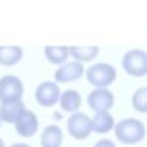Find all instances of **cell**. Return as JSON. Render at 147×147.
<instances>
[{
    "instance_id": "cell-11",
    "label": "cell",
    "mask_w": 147,
    "mask_h": 147,
    "mask_svg": "<svg viewBox=\"0 0 147 147\" xmlns=\"http://www.w3.org/2000/svg\"><path fill=\"white\" fill-rule=\"evenodd\" d=\"M63 141L60 127L57 125H48L41 133V147H60Z\"/></svg>"
},
{
    "instance_id": "cell-19",
    "label": "cell",
    "mask_w": 147,
    "mask_h": 147,
    "mask_svg": "<svg viewBox=\"0 0 147 147\" xmlns=\"http://www.w3.org/2000/svg\"><path fill=\"white\" fill-rule=\"evenodd\" d=\"M10 147H32V146H29V144H24V142H18V144H13V146H10Z\"/></svg>"
},
{
    "instance_id": "cell-16",
    "label": "cell",
    "mask_w": 147,
    "mask_h": 147,
    "mask_svg": "<svg viewBox=\"0 0 147 147\" xmlns=\"http://www.w3.org/2000/svg\"><path fill=\"white\" fill-rule=\"evenodd\" d=\"M45 55L51 63L63 65L68 59V48H65V46H46Z\"/></svg>"
},
{
    "instance_id": "cell-5",
    "label": "cell",
    "mask_w": 147,
    "mask_h": 147,
    "mask_svg": "<svg viewBox=\"0 0 147 147\" xmlns=\"http://www.w3.org/2000/svg\"><path fill=\"white\" fill-rule=\"evenodd\" d=\"M67 127H68V133L74 139H86L92 133V119L84 112L78 111L68 117Z\"/></svg>"
},
{
    "instance_id": "cell-3",
    "label": "cell",
    "mask_w": 147,
    "mask_h": 147,
    "mask_svg": "<svg viewBox=\"0 0 147 147\" xmlns=\"http://www.w3.org/2000/svg\"><path fill=\"white\" fill-rule=\"evenodd\" d=\"M24 86L18 76L8 74L0 79V101L2 105L8 103H16L22 100Z\"/></svg>"
},
{
    "instance_id": "cell-12",
    "label": "cell",
    "mask_w": 147,
    "mask_h": 147,
    "mask_svg": "<svg viewBox=\"0 0 147 147\" xmlns=\"http://www.w3.org/2000/svg\"><path fill=\"white\" fill-rule=\"evenodd\" d=\"M60 108L63 109L65 112H78L81 103H82V98H81V93L76 92V90H65L63 93H60Z\"/></svg>"
},
{
    "instance_id": "cell-10",
    "label": "cell",
    "mask_w": 147,
    "mask_h": 147,
    "mask_svg": "<svg viewBox=\"0 0 147 147\" xmlns=\"http://www.w3.org/2000/svg\"><path fill=\"white\" fill-rule=\"evenodd\" d=\"M26 109L24 101H16V103H8V105H0V122L3 120L7 123H14L21 112Z\"/></svg>"
},
{
    "instance_id": "cell-2",
    "label": "cell",
    "mask_w": 147,
    "mask_h": 147,
    "mask_svg": "<svg viewBox=\"0 0 147 147\" xmlns=\"http://www.w3.org/2000/svg\"><path fill=\"white\" fill-rule=\"evenodd\" d=\"M87 81L96 89H105L115 81V68L109 63H95L86 71Z\"/></svg>"
},
{
    "instance_id": "cell-17",
    "label": "cell",
    "mask_w": 147,
    "mask_h": 147,
    "mask_svg": "<svg viewBox=\"0 0 147 147\" xmlns=\"http://www.w3.org/2000/svg\"><path fill=\"white\" fill-rule=\"evenodd\" d=\"M131 103H133V108L138 112H146L147 111V87L138 89L134 92L133 98H131Z\"/></svg>"
},
{
    "instance_id": "cell-9",
    "label": "cell",
    "mask_w": 147,
    "mask_h": 147,
    "mask_svg": "<svg viewBox=\"0 0 147 147\" xmlns=\"http://www.w3.org/2000/svg\"><path fill=\"white\" fill-rule=\"evenodd\" d=\"M14 125H16L18 134H21L22 138H30L38 131V117L32 111L24 109L18 120L14 122Z\"/></svg>"
},
{
    "instance_id": "cell-14",
    "label": "cell",
    "mask_w": 147,
    "mask_h": 147,
    "mask_svg": "<svg viewBox=\"0 0 147 147\" xmlns=\"http://www.w3.org/2000/svg\"><path fill=\"white\" fill-rule=\"evenodd\" d=\"M114 128V117L109 112H95L92 119V131L105 134Z\"/></svg>"
},
{
    "instance_id": "cell-15",
    "label": "cell",
    "mask_w": 147,
    "mask_h": 147,
    "mask_svg": "<svg viewBox=\"0 0 147 147\" xmlns=\"http://www.w3.org/2000/svg\"><path fill=\"white\" fill-rule=\"evenodd\" d=\"M22 48L19 46H0V65H16L22 59Z\"/></svg>"
},
{
    "instance_id": "cell-7",
    "label": "cell",
    "mask_w": 147,
    "mask_h": 147,
    "mask_svg": "<svg viewBox=\"0 0 147 147\" xmlns=\"http://www.w3.org/2000/svg\"><path fill=\"white\" fill-rule=\"evenodd\" d=\"M60 98V89L55 82L52 81H45L41 82L35 90V100L38 101V105L46 106V108H51Z\"/></svg>"
},
{
    "instance_id": "cell-18",
    "label": "cell",
    "mask_w": 147,
    "mask_h": 147,
    "mask_svg": "<svg viewBox=\"0 0 147 147\" xmlns=\"http://www.w3.org/2000/svg\"><path fill=\"white\" fill-rule=\"evenodd\" d=\"M93 147H115V144L112 142V141H109V139H100Z\"/></svg>"
},
{
    "instance_id": "cell-8",
    "label": "cell",
    "mask_w": 147,
    "mask_h": 147,
    "mask_svg": "<svg viewBox=\"0 0 147 147\" xmlns=\"http://www.w3.org/2000/svg\"><path fill=\"white\" fill-rule=\"evenodd\" d=\"M84 74V67L79 62H68V63H63L55 70L54 78H55V84H67L71 82V81H78L81 76Z\"/></svg>"
},
{
    "instance_id": "cell-21",
    "label": "cell",
    "mask_w": 147,
    "mask_h": 147,
    "mask_svg": "<svg viewBox=\"0 0 147 147\" xmlns=\"http://www.w3.org/2000/svg\"><path fill=\"white\" fill-rule=\"evenodd\" d=\"M0 123H2V122H0Z\"/></svg>"
},
{
    "instance_id": "cell-20",
    "label": "cell",
    "mask_w": 147,
    "mask_h": 147,
    "mask_svg": "<svg viewBox=\"0 0 147 147\" xmlns=\"http://www.w3.org/2000/svg\"><path fill=\"white\" fill-rule=\"evenodd\" d=\"M0 147H5V142H3V139H0Z\"/></svg>"
},
{
    "instance_id": "cell-13",
    "label": "cell",
    "mask_w": 147,
    "mask_h": 147,
    "mask_svg": "<svg viewBox=\"0 0 147 147\" xmlns=\"http://www.w3.org/2000/svg\"><path fill=\"white\" fill-rule=\"evenodd\" d=\"M98 46H71L68 48V55L76 59V62H90L98 55Z\"/></svg>"
},
{
    "instance_id": "cell-6",
    "label": "cell",
    "mask_w": 147,
    "mask_h": 147,
    "mask_svg": "<svg viewBox=\"0 0 147 147\" xmlns=\"http://www.w3.org/2000/svg\"><path fill=\"white\" fill-rule=\"evenodd\" d=\"M87 103L95 112H108L114 106V93L108 89H95L89 93Z\"/></svg>"
},
{
    "instance_id": "cell-1",
    "label": "cell",
    "mask_w": 147,
    "mask_h": 147,
    "mask_svg": "<svg viewBox=\"0 0 147 147\" xmlns=\"http://www.w3.org/2000/svg\"><path fill=\"white\" fill-rule=\"evenodd\" d=\"M115 136L123 144H138L146 136V127L138 119H123L114 125Z\"/></svg>"
},
{
    "instance_id": "cell-4",
    "label": "cell",
    "mask_w": 147,
    "mask_h": 147,
    "mask_svg": "<svg viewBox=\"0 0 147 147\" xmlns=\"http://www.w3.org/2000/svg\"><path fill=\"white\" fill-rule=\"evenodd\" d=\"M122 67L134 78L144 76L147 73V54L142 49H131L122 59Z\"/></svg>"
}]
</instances>
